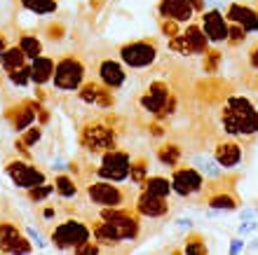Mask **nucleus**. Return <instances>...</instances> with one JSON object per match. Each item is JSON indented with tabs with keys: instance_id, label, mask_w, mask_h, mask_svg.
I'll return each instance as SVG.
<instances>
[{
	"instance_id": "obj_1",
	"label": "nucleus",
	"mask_w": 258,
	"mask_h": 255,
	"mask_svg": "<svg viewBox=\"0 0 258 255\" xmlns=\"http://www.w3.org/2000/svg\"><path fill=\"white\" fill-rule=\"evenodd\" d=\"M223 131L232 138L258 134V108L246 96H228L221 110Z\"/></svg>"
},
{
	"instance_id": "obj_2",
	"label": "nucleus",
	"mask_w": 258,
	"mask_h": 255,
	"mask_svg": "<svg viewBox=\"0 0 258 255\" xmlns=\"http://www.w3.org/2000/svg\"><path fill=\"white\" fill-rule=\"evenodd\" d=\"M141 232L139 215H132L127 220H99L92 225V234L101 246H115L120 241H132Z\"/></svg>"
},
{
	"instance_id": "obj_3",
	"label": "nucleus",
	"mask_w": 258,
	"mask_h": 255,
	"mask_svg": "<svg viewBox=\"0 0 258 255\" xmlns=\"http://www.w3.org/2000/svg\"><path fill=\"white\" fill-rule=\"evenodd\" d=\"M139 103H141V108L146 110V113L155 115V117H167V115L174 113V108H176V99L171 96V89L167 82L162 80H155L150 82L148 89L141 94V99H139Z\"/></svg>"
},
{
	"instance_id": "obj_4",
	"label": "nucleus",
	"mask_w": 258,
	"mask_h": 255,
	"mask_svg": "<svg viewBox=\"0 0 258 255\" xmlns=\"http://www.w3.org/2000/svg\"><path fill=\"white\" fill-rule=\"evenodd\" d=\"M85 73H87L85 63H82L78 56L68 54V56H63V59H59L54 63L52 80H54V87L59 89V92H75V89H80V84L85 82Z\"/></svg>"
},
{
	"instance_id": "obj_5",
	"label": "nucleus",
	"mask_w": 258,
	"mask_h": 255,
	"mask_svg": "<svg viewBox=\"0 0 258 255\" xmlns=\"http://www.w3.org/2000/svg\"><path fill=\"white\" fill-rule=\"evenodd\" d=\"M89 239H92V227L80 220H75V218L59 222L54 232H52V243L59 250H75L80 243L89 241Z\"/></svg>"
},
{
	"instance_id": "obj_6",
	"label": "nucleus",
	"mask_w": 258,
	"mask_h": 255,
	"mask_svg": "<svg viewBox=\"0 0 258 255\" xmlns=\"http://www.w3.org/2000/svg\"><path fill=\"white\" fill-rule=\"evenodd\" d=\"M117 131L106 122H89L80 131V145L89 152H106V150L115 148Z\"/></svg>"
},
{
	"instance_id": "obj_7",
	"label": "nucleus",
	"mask_w": 258,
	"mask_h": 255,
	"mask_svg": "<svg viewBox=\"0 0 258 255\" xmlns=\"http://www.w3.org/2000/svg\"><path fill=\"white\" fill-rule=\"evenodd\" d=\"M120 61L129 68H148L157 59V42L153 38H141V40H132L120 47Z\"/></svg>"
},
{
	"instance_id": "obj_8",
	"label": "nucleus",
	"mask_w": 258,
	"mask_h": 255,
	"mask_svg": "<svg viewBox=\"0 0 258 255\" xmlns=\"http://www.w3.org/2000/svg\"><path fill=\"white\" fill-rule=\"evenodd\" d=\"M87 197L89 202L96 204L101 208H115V206H127L129 192L124 188H120L113 181H96L92 185H87Z\"/></svg>"
},
{
	"instance_id": "obj_9",
	"label": "nucleus",
	"mask_w": 258,
	"mask_h": 255,
	"mask_svg": "<svg viewBox=\"0 0 258 255\" xmlns=\"http://www.w3.org/2000/svg\"><path fill=\"white\" fill-rule=\"evenodd\" d=\"M129 152L117 148H110L103 152L101 157V166L96 168V176L103 181H113V183H122L129 178Z\"/></svg>"
},
{
	"instance_id": "obj_10",
	"label": "nucleus",
	"mask_w": 258,
	"mask_h": 255,
	"mask_svg": "<svg viewBox=\"0 0 258 255\" xmlns=\"http://www.w3.org/2000/svg\"><path fill=\"white\" fill-rule=\"evenodd\" d=\"M171 190L178 197H192L204 190V176L195 166H174L171 174Z\"/></svg>"
},
{
	"instance_id": "obj_11",
	"label": "nucleus",
	"mask_w": 258,
	"mask_h": 255,
	"mask_svg": "<svg viewBox=\"0 0 258 255\" xmlns=\"http://www.w3.org/2000/svg\"><path fill=\"white\" fill-rule=\"evenodd\" d=\"M5 174L10 176V181L17 185V188H35V185H40V183H47V178H45V174H42L40 168L31 166V164H26V161H10L5 166Z\"/></svg>"
},
{
	"instance_id": "obj_12",
	"label": "nucleus",
	"mask_w": 258,
	"mask_h": 255,
	"mask_svg": "<svg viewBox=\"0 0 258 255\" xmlns=\"http://www.w3.org/2000/svg\"><path fill=\"white\" fill-rule=\"evenodd\" d=\"M200 24H202L209 42L221 45V42L228 40V26H230V21H228V17L221 10H202L200 12Z\"/></svg>"
},
{
	"instance_id": "obj_13",
	"label": "nucleus",
	"mask_w": 258,
	"mask_h": 255,
	"mask_svg": "<svg viewBox=\"0 0 258 255\" xmlns=\"http://www.w3.org/2000/svg\"><path fill=\"white\" fill-rule=\"evenodd\" d=\"M78 99L87 106H99V108H113L115 106V96L110 92V87H106L103 82H82Z\"/></svg>"
},
{
	"instance_id": "obj_14",
	"label": "nucleus",
	"mask_w": 258,
	"mask_h": 255,
	"mask_svg": "<svg viewBox=\"0 0 258 255\" xmlns=\"http://www.w3.org/2000/svg\"><path fill=\"white\" fill-rule=\"evenodd\" d=\"M0 250L5 253H31L33 243L28 241L26 236H21L17 225L12 222H0Z\"/></svg>"
},
{
	"instance_id": "obj_15",
	"label": "nucleus",
	"mask_w": 258,
	"mask_h": 255,
	"mask_svg": "<svg viewBox=\"0 0 258 255\" xmlns=\"http://www.w3.org/2000/svg\"><path fill=\"white\" fill-rule=\"evenodd\" d=\"M134 208H136V213L143 215V218H162V215L169 213L167 197H155V195H150V192H141Z\"/></svg>"
},
{
	"instance_id": "obj_16",
	"label": "nucleus",
	"mask_w": 258,
	"mask_h": 255,
	"mask_svg": "<svg viewBox=\"0 0 258 255\" xmlns=\"http://www.w3.org/2000/svg\"><path fill=\"white\" fill-rule=\"evenodd\" d=\"M225 17H228V21H235L242 28H246V33H258V10H253V7L232 3L225 10Z\"/></svg>"
},
{
	"instance_id": "obj_17",
	"label": "nucleus",
	"mask_w": 258,
	"mask_h": 255,
	"mask_svg": "<svg viewBox=\"0 0 258 255\" xmlns=\"http://www.w3.org/2000/svg\"><path fill=\"white\" fill-rule=\"evenodd\" d=\"M157 14H160V17H167V19H176V21H181V24H185V21H192V17H195L197 12L188 0H160Z\"/></svg>"
},
{
	"instance_id": "obj_18",
	"label": "nucleus",
	"mask_w": 258,
	"mask_h": 255,
	"mask_svg": "<svg viewBox=\"0 0 258 255\" xmlns=\"http://www.w3.org/2000/svg\"><path fill=\"white\" fill-rule=\"evenodd\" d=\"M214 159L223 166V171L237 168L242 161V145L237 141H218L214 148Z\"/></svg>"
},
{
	"instance_id": "obj_19",
	"label": "nucleus",
	"mask_w": 258,
	"mask_h": 255,
	"mask_svg": "<svg viewBox=\"0 0 258 255\" xmlns=\"http://www.w3.org/2000/svg\"><path fill=\"white\" fill-rule=\"evenodd\" d=\"M127 80V73H124V66L115 59H103L99 63V82H103L106 87L110 89H120Z\"/></svg>"
},
{
	"instance_id": "obj_20",
	"label": "nucleus",
	"mask_w": 258,
	"mask_h": 255,
	"mask_svg": "<svg viewBox=\"0 0 258 255\" xmlns=\"http://www.w3.org/2000/svg\"><path fill=\"white\" fill-rule=\"evenodd\" d=\"M185 38V45H188V54L190 56H204V52L209 49V38L204 33L202 24L197 21H188V28L181 31Z\"/></svg>"
},
{
	"instance_id": "obj_21",
	"label": "nucleus",
	"mask_w": 258,
	"mask_h": 255,
	"mask_svg": "<svg viewBox=\"0 0 258 255\" xmlns=\"http://www.w3.org/2000/svg\"><path fill=\"white\" fill-rule=\"evenodd\" d=\"M207 190V206L214 211H235L239 199L230 192V188H204Z\"/></svg>"
},
{
	"instance_id": "obj_22",
	"label": "nucleus",
	"mask_w": 258,
	"mask_h": 255,
	"mask_svg": "<svg viewBox=\"0 0 258 255\" xmlns=\"http://www.w3.org/2000/svg\"><path fill=\"white\" fill-rule=\"evenodd\" d=\"M40 103L38 101H24L17 106V113H14L12 117V127L17 129V131H24V129H28L31 124L35 122V117H38V110H40Z\"/></svg>"
},
{
	"instance_id": "obj_23",
	"label": "nucleus",
	"mask_w": 258,
	"mask_h": 255,
	"mask_svg": "<svg viewBox=\"0 0 258 255\" xmlns=\"http://www.w3.org/2000/svg\"><path fill=\"white\" fill-rule=\"evenodd\" d=\"M52 75H54V59H49V56H35L31 59V82L35 84H47L52 80Z\"/></svg>"
},
{
	"instance_id": "obj_24",
	"label": "nucleus",
	"mask_w": 258,
	"mask_h": 255,
	"mask_svg": "<svg viewBox=\"0 0 258 255\" xmlns=\"http://www.w3.org/2000/svg\"><path fill=\"white\" fill-rule=\"evenodd\" d=\"M157 159H160V164H164L167 168H174L181 164V159H183V150L178 148L176 143H164V145L157 148Z\"/></svg>"
},
{
	"instance_id": "obj_25",
	"label": "nucleus",
	"mask_w": 258,
	"mask_h": 255,
	"mask_svg": "<svg viewBox=\"0 0 258 255\" xmlns=\"http://www.w3.org/2000/svg\"><path fill=\"white\" fill-rule=\"evenodd\" d=\"M143 192H150L155 197H169L174 190H171V181H167L164 176H148L146 181L141 183Z\"/></svg>"
},
{
	"instance_id": "obj_26",
	"label": "nucleus",
	"mask_w": 258,
	"mask_h": 255,
	"mask_svg": "<svg viewBox=\"0 0 258 255\" xmlns=\"http://www.w3.org/2000/svg\"><path fill=\"white\" fill-rule=\"evenodd\" d=\"M192 164H195V168L200 171L202 176H207V178H221L223 176V166L218 164L214 157H207V154H197L195 159H192Z\"/></svg>"
},
{
	"instance_id": "obj_27",
	"label": "nucleus",
	"mask_w": 258,
	"mask_h": 255,
	"mask_svg": "<svg viewBox=\"0 0 258 255\" xmlns=\"http://www.w3.org/2000/svg\"><path fill=\"white\" fill-rule=\"evenodd\" d=\"M24 63H26V54L21 52V47H5L0 52V66L5 68L7 73L21 68Z\"/></svg>"
},
{
	"instance_id": "obj_28",
	"label": "nucleus",
	"mask_w": 258,
	"mask_h": 255,
	"mask_svg": "<svg viewBox=\"0 0 258 255\" xmlns=\"http://www.w3.org/2000/svg\"><path fill=\"white\" fill-rule=\"evenodd\" d=\"M21 5L26 7L28 12L33 14H40V17H45V14H54L56 12V0H19Z\"/></svg>"
},
{
	"instance_id": "obj_29",
	"label": "nucleus",
	"mask_w": 258,
	"mask_h": 255,
	"mask_svg": "<svg viewBox=\"0 0 258 255\" xmlns=\"http://www.w3.org/2000/svg\"><path fill=\"white\" fill-rule=\"evenodd\" d=\"M146 178H148V159L139 157V159L129 161V181L134 183V185H141Z\"/></svg>"
},
{
	"instance_id": "obj_30",
	"label": "nucleus",
	"mask_w": 258,
	"mask_h": 255,
	"mask_svg": "<svg viewBox=\"0 0 258 255\" xmlns=\"http://www.w3.org/2000/svg\"><path fill=\"white\" fill-rule=\"evenodd\" d=\"M54 192L63 199H71V197L78 195V185L71 176H56L54 178Z\"/></svg>"
},
{
	"instance_id": "obj_31",
	"label": "nucleus",
	"mask_w": 258,
	"mask_h": 255,
	"mask_svg": "<svg viewBox=\"0 0 258 255\" xmlns=\"http://www.w3.org/2000/svg\"><path fill=\"white\" fill-rule=\"evenodd\" d=\"M19 47H21V52L26 54V59H35V56L42 54V42L35 35H21Z\"/></svg>"
},
{
	"instance_id": "obj_32",
	"label": "nucleus",
	"mask_w": 258,
	"mask_h": 255,
	"mask_svg": "<svg viewBox=\"0 0 258 255\" xmlns=\"http://www.w3.org/2000/svg\"><path fill=\"white\" fill-rule=\"evenodd\" d=\"M221 61H223V54L218 52V49H207L202 59V70L207 75H216L218 68H221Z\"/></svg>"
},
{
	"instance_id": "obj_33",
	"label": "nucleus",
	"mask_w": 258,
	"mask_h": 255,
	"mask_svg": "<svg viewBox=\"0 0 258 255\" xmlns=\"http://www.w3.org/2000/svg\"><path fill=\"white\" fill-rule=\"evenodd\" d=\"M207 243H204V236L202 234H188L185 236V243H183V253L188 255H204L207 253Z\"/></svg>"
},
{
	"instance_id": "obj_34",
	"label": "nucleus",
	"mask_w": 258,
	"mask_h": 255,
	"mask_svg": "<svg viewBox=\"0 0 258 255\" xmlns=\"http://www.w3.org/2000/svg\"><path fill=\"white\" fill-rule=\"evenodd\" d=\"M246 28H242L239 24H235V21H230V26H228V40H225V45H230V47H239V45H244L246 42Z\"/></svg>"
},
{
	"instance_id": "obj_35",
	"label": "nucleus",
	"mask_w": 258,
	"mask_h": 255,
	"mask_svg": "<svg viewBox=\"0 0 258 255\" xmlns=\"http://www.w3.org/2000/svg\"><path fill=\"white\" fill-rule=\"evenodd\" d=\"M7 77H10V82L12 84H17V87H26L28 82H31V66H24L21 68H17V70H10L7 73Z\"/></svg>"
},
{
	"instance_id": "obj_36",
	"label": "nucleus",
	"mask_w": 258,
	"mask_h": 255,
	"mask_svg": "<svg viewBox=\"0 0 258 255\" xmlns=\"http://www.w3.org/2000/svg\"><path fill=\"white\" fill-rule=\"evenodd\" d=\"M54 192V185H49V183H40V185H35V188H28V199L31 202H45L49 195Z\"/></svg>"
},
{
	"instance_id": "obj_37",
	"label": "nucleus",
	"mask_w": 258,
	"mask_h": 255,
	"mask_svg": "<svg viewBox=\"0 0 258 255\" xmlns=\"http://www.w3.org/2000/svg\"><path fill=\"white\" fill-rule=\"evenodd\" d=\"M160 31H162L164 38H174V35L181 33V21L167 19V17H160Z\"/></svg>"
},
{
	"instance_id": "obj_38",
	"label": "nucleus",
	"mask_w": 258,
	"mask_h": 255,
	"mask_svg": "<svg viewBox=\"0 0 258 255\" xmlns=\"http://www.w3.org/2000/svg\"><path fill=\"white\" fill-rule=\"evenodd\" d=\"M40 138H42V129L38 127V124H31V127L28 129H24V136H21V141L26 143L28 148H31V145H35V143H40Z\"/></svg>"
},
{
	"instance_id": "obj_39",
	"label": "nucleus",
	"mask_w": 258,
	"mask_h": 255,
	"mask_svg": "<svg viewBox=\"0 0 258 255\" xmlns=\"http://www.w3.org/2000/svg\"><path fill=\"white\" fill-rule=\"evenodd\" d=\"M169 49L171 52H176V54H181V56H190L188 54V45H185V38H183V33H178V35H174V38H169Z\"/></svg>"
},
{
	"instance_id": "obj_40",
	"label": "nucleus",
	"mask_w": 258,
	"mask_h": 255,
	"mask_svg": "<svg viewBox=\"0 0 258 255\" xmlns=\"http://www.w3.org/2000/svg\"><path fill=\"white\" fill-rule=\"evenodd\" d=\"M73 253H78V255H96V253H101V243L99 241H85V243H80Z\"/></svg>"
},
{
	"instance_id": "obj_41",
	"label": "nucleus",
	"mask_w": 258,
	"mask_h": 255,
	"mask_svg": "<svg viewBox=\"0 0 258 255\" xmlns=\"http://www.w3.org/2000/svg\"><path fill=\"white\" fill-rule=\"evenodd\" d=\"M47 33H49V38H52V40H61V38H63V26H61V24H52V26L47 28Z\"/></svg>"
},
{
	"instance_id": "obj_42",
	"label": "nucleus",
	"mask_w": 258,
	"mask_h": 255,
	"mask_svg": "<svg viewBox=\"0 0 258 255\" xmlns=\"http://www.w3.org/2000/svg\"><path fill=\"white\" fill-rule=\"evenodd\" d=\"M256 227H258V222L253 220V218H249V220H244L239 225V234H249V232H253Z\"/></svg>"
},
{
	"instance_id": "obj_43",
	"label": "nucleus",
	"mask_w": 258,
	"mask_h": 255,
	"mask_svg": "<svg viewBox=\"0 0 258 255\" xmlns=\"http://www.w3.org/2000/svg\"><path fill=\"white\" fill-rule=\"evenodd\" d=\"M28 239L38 246V248H45V241H42V236H40V232H35L33 227H28Z\"/></svg>"
},
{
	"instance_id": "obj_44",
	"label": "nucleus",
	"mask_w": 258,
	"mask_h": 255,
	"mask_svg": "<svg viewBox=\"0 0 258 255\" xmlns=\"http://www.w3.org/2000/svg\"><path fill=\"white\" fill-rule=\"evenodd\" d=\"M249 66H251L253 70H258V42L249 49Z\"/></svg>"
},
{
	"instance_id": "obj_45",
	"label": "nucleus",
	"mask_w": 258,
	"mask_h": 255,
	"mask_svg": "<svg viewBox=\"0 0 258 255\" xmlns=\"http://www.w3.org/2000/svg\"><path fill=\"white\" fill-rule=\"evenodd\" d=\"M242 248H244V241H242V239H232V241H230V253L232 255L239 253Z\"/></svg>"
},
{
	"instance_id": "obj_46",
	"label": "nucleus",
	"mask_w": 258,
	"mask_h": 255,
	"mask_svg": "<svg viewBox=\"0 0 258 255\" xmlns=\"http://www.w3.org/2000/svg\"><path fill=\"white\" fill-rule=\"evenodd\" d=\"M188 3H190V5L195 7V12H197V14H200V12L204 10V0H188Z\"/></svg>"
},
{
	"instance_id": "obj_47",
	"label": "nucleus",
	"mask_w": 258,
	"mask_h": 255,
	"mask_svg": "<svg viewBox=\"0 0 258 255\" xmlns=\"http://www.w3.org/2000/svg\"><path fill=\"white\" fill-rule=\"evenodd\" d=\"M256 215V211H249V208H244L242 211V220H249V218H253Z\"/></svg>"
},
{
	"instance_id": "obj_48",
	"label": "nucleus",
	"mask_w": 258,
	"mask_h": 255,
	"mask_svg": "<svg viewBox=\"0 0 258 255\" xmlns=\"http://www.w3.org/2000/svg\"><path fill=\"white\" fill-rule=\"evenodd\" d=\"M7 47V35L5 33H0V52Z\"/></svg>"
},
{
	"instance_id": "obj_49",
	"label": "nucleus",
	"mask_w": 258,
	"mask_h": 255,
	"mask_svg": "<svg viewBox=\"0 0 258 255\" xmlns=\"http://www.w3.org/2000/svg\"><path fill=\"white\" fill-rule=\"evenodd\" d=\"M42 215H45V218H54V208H45V213Z\"/></svg>"
},
{
	"instance_id": "obj_50",
	"label": "nucleus",
	"mask_w": 258,
	"mask_h": 255,
	"mask_svg": "<svg viewBox=\"0 0 258 255\" xmlns=\"http://www.w3.org/2000/svg\"><path fill=\"white\" fill-rule=\"evenodd\" d=\"M251 250H258V241H256V243H253V246H251Z\"/></svg>"
}]
</instances>
